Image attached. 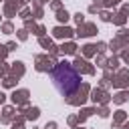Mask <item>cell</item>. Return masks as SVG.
Masks as SVG:
<instances>
[{"mask_svg":"<svg viewBox=\"0 0 129 129\" xmlns=\"http://www.w3.org/2000/svg\"><path fill=\"white\" fill-rule=\"evenodd\" d=\"M50 81L54 85V89L60 93V95H73L79 91L81 87V75L75 71L73 64L69 62H58L52 71H50Z\"/></svg>","mask_w":129,"mask_h":129,"instance_id":"obj_1","label":"cell"}]
</instances>
